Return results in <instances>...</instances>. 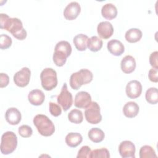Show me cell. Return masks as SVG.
<instances>
[{
    "label": "cell",
    "mask_w": 158,
    "mask_h": 158,
    "mask_svg": "<svg viewBox=\"0 0 158 158\" xmlns=\"http://www.w3.org/2000/svg\"><path fill=\"white\" fill-rule=\"evenodd\" d=\"M19 134L23 138H29L33 133L31 128L27 125H23L19 128Z\"/></svg>",
    "instance_id": "31"
},
{
    "label": "cell",
    "mask_w": 158,
    "mask_h": 158,
    "mask_svg": "<svg viewBox=\"0 0 158 158\" xmlns=\"http://www.w3.org/2000/svg\"><path fill=\"white\" fill-rule=\"evenodd\" d=\"M139 157L140 158L157 157V155L156 154L155 151L151 146L148 145H144L140 148Z\"/></svg>",
    "instance_id": "28"
},
{
    "label": "cell",
    "mask_w": 158,
    "mask_h": 158,
    "mask_svg": "<svg viewBox=\"0 0 158 158\" xmlns=\"http://www.w3.org/2000/svg\"><path fill=\"white\" fill-rule=\"evenodd\" d=\"M69 120L76 124L81 123L83 120V116L82 112L77 109H72L68 114Z\"/></svg>",
    "instance_id": "26"
},
{
    "label": "cell",
    "mask_w": 158,
    "mask_h": 158,
    "mask_svg": "<svg viewBox=\"0 0 158 158\" xmlns=\"http://www.w3.org/2000/svg\"><path fill=\"white\" fill-rule=\"evenodd\" d=\"M49 112L52 116L58 117L62 113L61 107L57 104L51 102H49Z\"/></svg>",
    "instance_id": "32"
},
{
    "label": "cell",
    "mask_w": 158,
    "mask_h": 158,
    "mask_svg": "<svg viewBox=\"0 0 158 158\" xmlns=\"http://www.w3.org/2000/svg\"><path fill=\"white\" fill-rule=\"evenodd\" d=\"M31 71L28 67H23L14 75V81L19 87H25L30 82Z\"/></svg>",
    "instance_id": "9"
},
{
    "label": "cell",
    "mask_w": 158,
    "mask_h": 158,
    "mask_svg": "<svg viewBox=\"0 0 158 158\" xmlns=\"http://www.w3.org/2000/svg\"><path fill=\"white\" fill-rule=\"evenodd\" d=\"M158 69L152 68L148 72V77L151 81L157 83L158 81Z\"/></svg>",
    "instance_id": "34"
},
{
    "label": "cell",
    "mask_w": 158,
    "mask_h": 158,
    "mask_svg": "<svg viewBox=\"0 0 158 158\" xmlns=\"http://www.w3.org/2000/svg\"><path fill=\"white\" fill-rule=\"evenodd\" d=\"M85 116L88 123L91 124L99 123L102 120L99 104L95 101L91 102L89 106L85 109Z\"/></svg>",
    "instance_id": "7"
},
{
    "label": "cell",
    "mask_w": 158,
    "mask_h": 158,
    "mask_svg": "<svg viewBox=\"0 0 158 158\" xmlns=\"http://www.w3.org/2000/svg\"><path fill=\"white\" fill-rule=\"evenodd\" d=\"M97 32L101 38L108 39L113 35L114 28L112 23L109 22H101L98 25Z\"/></svg>",
    "instance_id": "14"
},
{
    "label": "cell",
    "mask_w": 158,
    "mask_h": 158,
    "mask_svg": "<svg viewBox=\"0 0 158 158\" xmlns=\"http://www.w3.org/2000/svg\"><path fill=\"white\" fill-rule=\"evenodd\" d=\"M109 158L110 157L109 151L106 148L94 149L91 152L90 158Z\"/></svg>",
    "instance_id": "29"
},
{
    "label": "cell",
    "mask_w": 158,
    "mask_h": 158,
    "mask_svg": "<svg viewBox=\"0 0 158 158\" xmlns=\"http://www.w3.org/2000/svg\"><path fill=\"white\" fill-rule=\"evenodd\" d=\"M87 47L92 52H97L102 47V41L96 36H91L88 40Z\"/></svg>",
    "instance_id": "25"
},
{
    "label": "cell",
    "mask_w": 158,
    "mask_h": 158,
    "mask_svg": "<svg viewBox=\"0 0 158 158\" xmlns=\"http://www.w3.org/2000/svg\"><path fill=\"white\" fill-rule=\"evenodd\" d=\"M135 146L130 141H123L118 146V152L123 158L135 157Z\"/></svg>",
    "instance_id": "10"
},
{
    "label": "cell",
    "mask_w": 158,
    "mask_h": 158,
    "mask_svg": "<svg viewBox=\"0 0 158 158\" xmlns=\"http://www.w3.org/2000/svg\"><path fill=\"white\" fill-rule=\"evenodd\" d=\"M57 101L64 111H67L71 107L73 104V98L71 93L68 91L66 83H64L60 93L57 96Z\"/></svg>",
    "instance_id": "8"
},
{
    "label": "cell",
    "mask_w": 158,
    "mask_h": 158,
    "mask_svg": "<svg viewBox=\"0 0 158 158\" xmlns=\"http://www.w3.org/2000/svg\"><path fill=\"white\" fill-rule=\"evenodd\" d=\"M142 85L141 83L136 80L129 81L126 86L127 96L131 99L138 98L142 93Z\"/></svg>",
    "instance_id": "11"
},
{
    "label": "cell",
    "mask_w": 158,
    "mask_h": 158,
    "mask_svg": "<svg viewBox=\"0 0 158 158\" xmlns=\"http://www.w3.org/2000/svg\"><path fill=\"white\" fill-rule=\"evenodd\" d=\"M12 39L7 35L2 34L0 36V48L1 49H6L12 45Z\"/></svg>",
    "instance_id": "30"
},
{
    "label": "cell",
    "mask_w": 158,
    "mask_h": 158,
    "mask_svg": "<svg viewBox=\"0 0 158 158\" xmlns=\"http://www.w3.org/2000/svg\"><path fill=\"white\" fill-rule=\"evenodd\" d=\"M28 99L30 103L33 106L41 105L45 99V96L44 93L38 89L31 90L28 95Z\"/></svg>",
    "instance_id": "17"
},
{
    "label": "cell",
    "mask_w": 158,
    "mask_h": 158,
    "mask_svg": "<svg viewBox=\"0 0 158 158\" xmlns=\"http://www.w3.org/2000/svg\"><path fill=\"white\" fill-rule=\"evenodd\" d=\"M0 81H1V83H0V86L1 88H4L6 86H7L9 84V76L4 73H0Z\"/></svg>",
    "instance_id": "36"
},
{
    "label": "cell",
    "mask_w": 158,
    "mask_h": 158,
    "mask_svg": "<svg viewBox=\"0 0 158 158\" xmlns=\"http://www.w3.org/2000/svg\"><path fill=\"white\" fill-rule=\"evenodd\" d=\"M6 121L10 125H15L20 123L22 118L20 112L15 107L9 108L5 114Z\"/></svg>",
    "instance_id": "15"
},
{
    "label": "cell",
    "mask_w": 158,
    "mask_h": 158,
    "mask_svg": "<svg viewBox=\"0 0 158 158\" xmlns=\"http://www.w3.org/2000/svg\"><path fill=\"white\" fill-rule=\"evenodd\" d=\"M88 136L89 139L94 143H100L104 139L105 135L104 131L98 128H93L88 131Z\"/></svg>",
    "instance_id": "24"
},
{
    "label": "cell",
    "mask_w": 158,
    "mask_h": 158,
    "mask_svg": "<svg viewBox=\"0 0 158 158\" xmlns=\"http://www.w3.org/2000/svg\"><path fill=\"white\" fill-rule=\"evenodd\" d=\"M142 31L136 28H132L129 29L125 33V40L129 43H136L139 41L142 38Z\"/></svg>",
    "instance_id": "22"
},
{
    "label": "cell",
    "mask_w": 158,
    "mask_h": 158,
    "mask_svg": "<svg viewBox=\"0 0 158 158\" xmlns=\"http://www.w3.org/2000/svg\"><path fill=\"white\" fill-rule=\"evenodd\" d=\"M53 54V61L58 67L63 66L72 52V46L67 41H60L58 42L54 49Z\"/></svg>",
    "instance_id": "2"
},
{
    "label": "cell",
    "mask_w": 158,
    "mask_h": 158,
    "mask_svg": "<svg viewBox=\"0 0 158 158\" xmlns=\"http://www.w3.org/2000/svg\"><path fill=\"white\" fill-rule=\"evenodd\" d=\"M107 48L110 54L118 56L122 55L125 51V47L122 43L117 40H112L107 43Z\"/></svg>",
    "instance_id": "16"
},
{
    "label": "cell",
    "mask_w": 158,
    "mask_h": 158,
    "mask_svg": "<svg viewBox=\"0 0 158 158\" xmlns=\"http://www.w3.org/2000/svg\"><path fill=\"white\" fill-rule=\"evenodd\" d=\"M101 14L102 17L107 20H112L117 15V9L115 6L112 3L104 4L101 9Z\"/></svg>",
    "instance_id": "20"
},
{
    "label": "cell",
    "mask_w": 158,
    "mask_h": 158,
    "mask_svg": "<svg viewBox=\"0 0 158 158\" xmlns=\"http://www.w3.org/2000/svg\"><path fill=\"white\" fill-rule=\"evenodd\" d=\"M0 27L1 29H5L10 32L19 40H23L27 37V31L23 28L22 21L18 18H10L8 15L1 13Z\"/></svg>",
    "instance_id": "1"
},
{
    "label": "cell",
    "mask_w": 158,
    "mask_h": 158,
    "mask_svg": "<svg viewBox=\"0 0 158 158\" xmlns=\"http://www.w3.org/2000/svg\"><path fill=\"white\" fill-rule=\"evenodd\" d=\"M139 110V106L133 101L127 102L123 107V113L128 118H133L136 117Z\"/></svg>",
    "instance_id": "19"
},
{
    "label": "cell",
    "mask_w": 158,
    "mask_h": 158,
    "mask_svg": "<svg viewBox=\"0 0 158 158\" xmlns=\"http://www.w3.org/2000/svg\"><path fill=\"white\" fill-rule=\"evenodd\" d=\"M121 69L125 73L133 72L136 68V61L135 58L130 55L125 56L121 61Z\"/></svg>",
    "instance_id": "18"
},
{
    "label": "cell",
    "mask_w": 158,
    "mask_h": 158,
    "mask_svg": "<svg viewBox=\"0 0 158 158\" xmlns=\"http://www.w3.org/2000/svg\"><path fill=\"white\" fill-rule=\"evenodd\" d=\"M91 102V95L86 91H80L75 97L74 104L75 107L81 109H86Z\"/></svg>",
    "instance_id": "13"
},
{
    "label": "cell",
    "mask_w": 158,
    "mask_h": 158,
    "mask_svg": "<svg viewBox=\"0 0 158 158\" xmlns=\"http://www.w3.org/2000/svg\"><path fill=\"white\" fill-rule=\"evenodd\" d=\"M17 146V137L12 131H6L1 136V152L2 154L7 155L13 152Z\"/></svg>",
    "instance_id": "5"
},
{
    "label": "cell",
    "mask_w": 158,
    "mask_h": 158,
    "mask_svg": "<svg viewBox=\"0 0 158 158\" xmlns=\"http://www.w3.org/2000/svg\"><path fill=\"white\" fill-rule=\"evenodd\" d=\"M93 73L86 69L72 73L70 77V85L73 89H78L83 85L90 83L93 80Z\"/></svg>",
    "instance_id": "4"
},
{
    "label": "cell",
    "mask_w": 158,
    "mask_h": 158,
    "mask_svg": "<svg viewBox=\"0 0 158 158\" xmlns=\"http://www.w3.org/2000/svg\"><path fill=\"white\" fill-rule=\"evenodd\" d=\"M88 39L89 38L87 35L84 34H78L73 38V42L78 51H85L87 48Z\"/></svg>",
    "instance_id": "23"
},
{
    "label": "cell",
    "mask_w": 158,
    "mask_h": 158,
    "mask_svg": "<svg viewBox=\"0 0 158 158\" xmlns=\"http://www.w3.org/2000/svg\"><path fill=\"white\" fill-rule=\"evenodd\" d=\"M42 87L46 91H51L57 85L56 72L52 68H45L40 74Z\"/></svg>",
    "instance_id": "6"
},
{
    "label": "cell",
    "mask_w": 158,
    "mask_h": 158,
    "mask_svg": "<svg viewBox=\"0 0 158 158\" xmlns=\"http://www.w3.org/2000/svg\"><path fill=\"white\" fill-rule=\"evenodd\" d=\"M33 124L40 135L44 136H51L55 131L52 122L45 115L38 114L33 118Z\"/></svg>",
    "instance_id": "3"
},
{
    "label": "cell",
    "mask_w": 158,
    "mask_h": 158,
    "mask_svg": "<svg viewBox=\"0 0 158 158\" xmlns=\"http://www.w3.org/2000/svg\"><path fill=\"white\" fill-rule=\"evenodd\" d=\"M65 141L67 145L69 147L75 148L82 142L83 137L81 135L78 133L71 132L67 135Z\"/></svg>",
    "instance_id": "21"
},
{
    "label": "cell",
    "mask_w": 158,
    "mask_h": 158,
    "mask_svg": "<svg viewBox=\"0 0 158 158\" xmlns=\"http://www.w3.org/2000/svg\"><path fill=\"white\" fill-rule=\"evenodd\" d=\"M91 152V150L89 146H83L78 151L77 157V158H81V157L90 158Z\"/></svg>",
    "instance_id": "33"
},
{
    "label": "cell",
    "mask_w": 158,
    "mask_h": 158,
    "mask_svg": "<svg viewBox=\"0 0 158 158\" xmlns=\"http://www.w3.org/2000/svg\"><path fill=\"white\" fill-rule=\"evenodd\" d=\"M81 11V7L77 2H71L65 7L64 10V16L68 20L75 19Z\"/></svg>",
    "instance_id": "12"
},
{
    "label": "cell",
    "mask_w": 158,
    "mask_h": 158,
    "mask_svg": "<svg viewBox=\"0 0 158 158\" xmlns=\"http://www.w3.org/2000/svg\"><path fill=\"white\" fill-rule=\"evenodd\" d=\"M158 52L154 51L152 52L149 56V63L153 68L158 69V62H157Z\"/></svg>",
    "instance_id": "35"
},
{
    "label": "cell",
    "mask_w": 158,
    "mask_h": 158,
    "mask_svg": "<svg viewBox=\"0 0 158 158\" xmlns=\"http://www.w3.org/2000/svg\"><path fill=\"white\" fill-rule=\"evenodd\" d=\"M146 101L151 104H156L158 102L157 89L154 87L149 88L145 94Z\"/></svg>",
    "instance_id": "27"
}]
</instances>
